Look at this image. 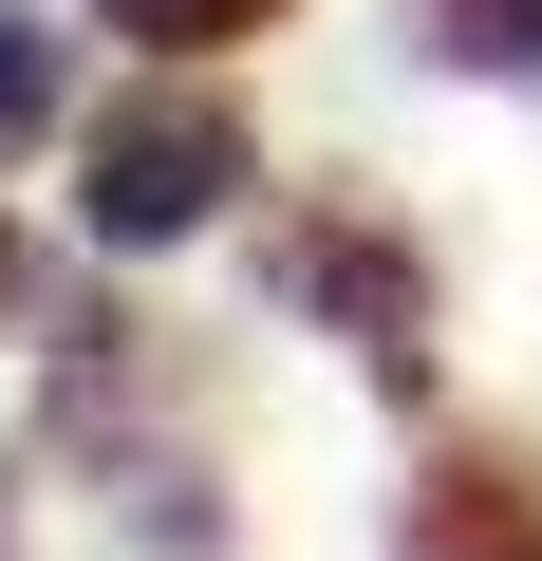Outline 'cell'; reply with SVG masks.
<instances>
[{
    "label": "cell",
    "mask_w": 542,
    "mask_h": 561,
    "mask_svg": "<svg viewBox=\"0 0 542 561\" xmlns=\"http://www.w3.org/2000/svg\"><path fill=\"white\" fill-rule=\"evenodd\" d=\"M262 150H243V113L206 94V76H150V94H113L94 113V243H187V225H224V187H243Z\"/></svg>",
    "instance_id": "6da1fadb"
},
{
    "label": "cell",
    "mask_w": 542,
    "mask_h": 561,
    "mask_svg": "<svg viewBox=\"0 0 542 561\" xmlns=\"http://www.w3.org/2000/svg\"><path fill=\"white\" fill-rule=\"evenodd\" d=\"M262 280H281L300 319H337L374 375H412V356H430V280H412V243H374V225H337V206L262 243Z\"/></svg>",
    "instance_id": "7a4b0ae2"
},
{
    "label": "cell",
    "mask_w": 542,
    "mask_h": 561,
    "mask_svg": "<svg viewBox=\"0 0 542 561\" xmlns=\"http://www.w3.org/2000/svg\"><path fill=\"white\" fill-rule=\"evenodd\" d=\"M412 561H542V505L505 468H430L412 486Z\"/></svg>",
    "instance_id": "3957f363"
},
{
    "label": "cell",
    "mask_w": 542,
    "mask_h": 561,
    "mask_svg": "<svg viewBox=\"0 0 542 561\" xmlns=\"http://www.w3.org/2000/svg\"><path fill=\"white\" fill-rule=\"evenodd\" d=\"M430 57L449 76H542V0H430Z\"/></svg>",
    "instance_id": "277c9868"
},
{
    "label": "cell",
    "mask_w": 542,
    "mask_h": 561,
    "mask_svg": "<svg viewBox=\"0 0 542 561\" xmlns=\"http://www.w3.org/2000/svg\"><path fill=\"white\" fill-rule=\"evenodd\" d=\"M57 131V38H38V0H0V150H38Z\"/></svg>",
    "instance_id": "5b68a950"
},
{
    "label": "cell",
    "mask_w": 542,
    "mask_h": 561,
    "mask_svg": "<svg viewBox=\"0 0 542 561\" xmlns=\"http://www.w3.org/2000/svg\"><path fill=\"white\" fill-rule=\"evenodd\" d=\"M262 20H281V0H113V38H150V57H224Z\"/></svg>",
    "instance_id": "8992f818"
},
{
    "label": "cell",
    "mask_w": 542,
    "mask_h": 561,
    "mask_svg": "<svg viewBox=\"0 0 542 561\" xmlns=\"http://www.w3.org/2000/svg\"><path fill=\"white\" fill-rule=\"evenodd\" d=\"M0 300H20V243H0Z\"/></svg>",
    "instance_id": "52a82bcc"
},
{
    "label": "cell",
    "mask_w": 542,
    "mask_h": 561,
    "mask_svg": "<svg viewBox=\"0 0 542 561\" xmlns=\"http://www.w3.org/2000/svg\"><path fill=\"white\" fill-rule=\"evenodd\" d=\"M0 524H20V505H0Z\"/></svg>",
    "instance_id": "ba28073f"
}]
</instances>
